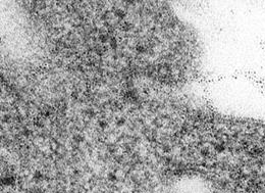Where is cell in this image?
I'll use <instances>...</instances> for the list:
<instances>
[{"mask_svg": "<svg viewBox=\"0 0 265 193\" xmlns=\"http://www.w3.org/2000/svg\"><path fill=\"white\" fill-rule=\"evenodd\" d=\"M109 176H110V177H109V179H111V180H115L116 179V178L114 177V175H112V174H111V175H109Z\"/></svg>", "mask_w": 265, "mask_h": 193, "instance_id": "cell-1", "label": "cell"}, {"mask_svg": "<svg viewBox=\"0 0 265 193\" xmlns=\"http://www.w3.org/2000/svg\"><path fill=\"white\" fill-rule=\"evenodd\" d=\"M41 176H40V173H36L35 174V178H40Z\"/></svg>", "mask_w": 265, "mask_h": 193, "instance_id": "cell-2", "label": "cell"}]
</instances>
